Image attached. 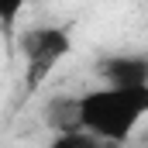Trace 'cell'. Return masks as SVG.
<instances>
[{
  "mask_svg": "<svg viewBox=\"0 0 148 148\" xmlns=\"http://www.w3.org/2000/svg\"><path fill=\"white\" fill-rule=\"evenodd\" d=\"M48 148H110L103 138L90 134L86 127H76V131H59L48 138Z\"/></svg>",
  "mask_w": 148,
  "mask_h": 148,
  "instance_id": "obj_5",
  "label": "cell"
},
{
  "mask_svg": "<svg viewBox=\"0 0 148 148\" xmlns=\"http://www.w3.org/2000/svg\"><path fill=\"white\" fill-rule=\"evenodd\" d=\"M41 121H45V127H48L52 134H59V131H76V127H83V121H79V97L59 93V97L45 100Z\"/></svg>",
  "mask_w": 148,
  "mask_h": 148,
  "instance_id": "obj_4",
  "label": "cell"
},
{
  "mask_svg": "<svg viewBox=\"0 0 148 148\" xmlns=\"http://www.w3.org/2000/svg\"><path fill=\"white\" fill-rule=\"evenodd\" d=\"M148 117V83L138 86H90L79 93V121L90 134L103 138L110 148L131 141V134Z\"/></svg>",
  "mask_w": 148,
  "mask_h": 148,
  "instance_id": "obj_1",
  "label": "cell"
},
{
  "mask_svg": "<svg viewBox=\"0 0 148 148\" xmlns=\"http://www.w3.org/2000/svg\"><path fill=\"white\" fill-rule=\"evenodd\" d=\"M97 79L107 86H138L148 83V55L145 52H114L97 62Z\"/></svg>",
  "mask_w": 148,
  "mask_h": 148,
  "instance_id": "obj_3",
  "label": "cell"
},
{
  "mask_svg": "<svg viewBox=\"0 0 148 148\" xmlns=\"http://www.w3.org/2000/svg\"><path fill=\"white\" fill-rule=\"evenodd\" d=\"M31 0H0V31H14Z\"/></svg>",
  "mask_w": 148,
  "mask_h": 148,
  "instance_id": "obj_6",
  "label": "cell"
},
{
  "mask_svg": "<svg viewBox=\"0 0 148 148\" xmlns=\"http://www.w3.org/2000/svg\"><path fill=\"white\" fill-rule=\"evenodd\" d=\"M76 45L73 24H35L21 31V59H24V73H21V100H31L38 90L48 83V76L55 73Z\"/></svg>",
  "mask_w": 148,
  "mask_h": 148,
  "instance_id": "obj_2",
  "label": "cell"
}]
</instances>
